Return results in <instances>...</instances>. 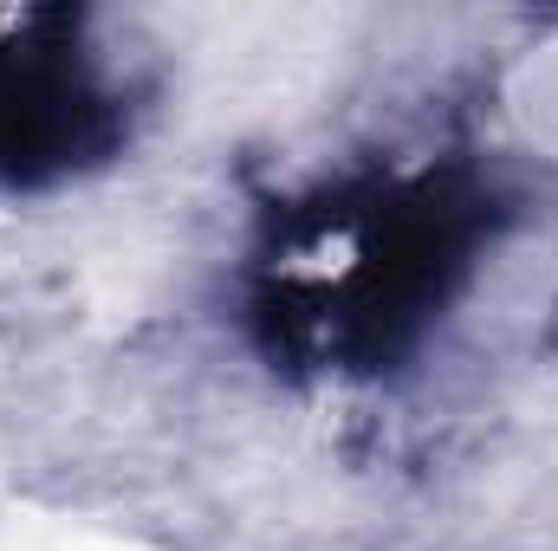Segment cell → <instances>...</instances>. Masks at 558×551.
Wrapping results in <instances>:
<instances>
[{
	"mask_svg": "<svg viewBox=\"0 0 558 551\" xmlns=\"http://www.w3.org/2000/svg\"><path fill=\"white\" fill-rule=\"evenodd\" d=\"M494 208L468 175H384L279 228L260 305L305 364L377 370L441 318Z\"/></svg>",
	"mask_w": 558,
	"mask_h": 551,
	"instance_id": "obj_1",
	"label": "cell"
},
{
	"mask_svg": "<svg viewBox=\"0 0 558 551\" xmlns=\"http://www.w3.org/2000/svg\"><path fill=\"white\" fill-rule=\"evenodd\" d=\"M118 137V91L78 46V20L33 13L0 33V175L39 182Z\"/></svg>",
	"mask_w": 558,
	"mask_h": 551,
	"instance_id": "obj_2",
	"label": "cell"
}]
</instances>
